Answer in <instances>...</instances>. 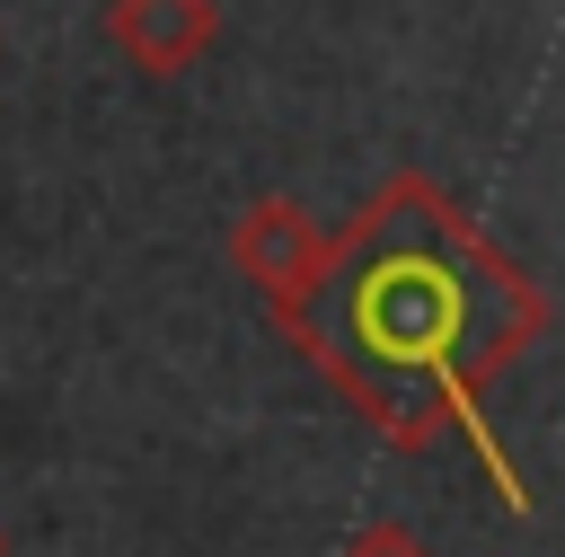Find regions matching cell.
Returning a JSON list of instances; mask_svg holds the SVG:
<instances>
[{
  "label": "cell",
  "mask_w": 565,
  "mask_h": 557,
  "mask_svg": "<svg viewBox=\"0 0 565 557\" xmlns=\"http://www.w3.org/2000/svg\"><path fill=\"white\" fill-rule=\"evenodd\" d=\"M230 256H238V274L265 292V309H274V327H282V318H300V309L318 301L327 256H335V230H318L291 195H256V203L238 212V230H230Z\"/></svg>",
  "instance_id": "2"
},
{
  "label": "cell",
  "mask_w": 565,
  "mask_h": 557,
  "mask_svg": "<svg viewBox=\"0 0 565 557\" xmlns=\"http://www.w3.org/2000/svg\"><path fill=\"white\" fill-rule=\"evenodd\" d=\"M106 44L141 80H177L221 44V0H106Z\"/></svg>",
  "instance_id": "3"
},
{
  "label": "cell",
  "mask_w": 565,
  "mask_h": 557,
  "mask_svg": "<svg viewBox=\"0 0 565 557\" xmlns=\"http://www.w3.org/2000/svg\"><path fill=\"white\" fill-rule=\"evenodd\" d=\"M0 557H9V530H0Z\"/></svg>",
  "instance_id": "5"
},
{
  "label": "cell",
  "mask_w": 565,
  "mask_h": 557,
  "mask_svg": "<svg viewBox=\"0 0 565 557\" xmlns=\"http://www.w3.org/2000/svg\"><path fill=\"white\" fill-rule=\"evenodd\" d=\"M282 336L397 451H433L441 433H459L486 460L494 495L530 513L521 469L477 416V380L547 336V301L441 186L388 177L362 203V221L335 230L327 283L300 318H282Z\"/></svg>",
  "instance_id": "1"
},
{
  "label": "cell",
  "mask_w": 565,
  "mask_h": 557,
  "mask_svg": "<svg viewBox=\"0 0 565 557\" xmlns=\"http://www.w3.org/2000/svg\"><path fill=\"white\" fill-rule=\"evenodd\" d=\"M335 557H433V548H424L406 522H362V530H353Z\"/></svg>",
  "instance_id": "4"
}]
</instances>
